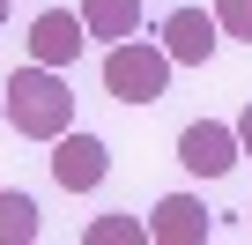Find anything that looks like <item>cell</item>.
Segmentation results:
<instances>
[{"mask_svg": "<svg viewBox=\"0 0 252 245\" xmlns=\"http://www.w3.org/2000/svg\"><path fill=\"white\" fill-rule=\"evenodd\" d=\"M215 45H222V23H215V15H200V8H171V15H163V52H171V60L200 67Z\"/></svg>", "mask_w": 252, "mask_h": 245, "instance_id": "cell-6", "label": "cell"}, {"mask_svg": "<svg viewBox=\"0 0 252 245\" xmlns=\"http://www.w3.org/2000/svg\"><path fill=\"white\" fill-rule=\"evenodd\" d=\"M0 127H8V89H0Z\"/></svg>", "mask_w": 252, "mask_h": 245, "instance_id": "cell-13", "label": "cell"}, {"mask_svg": "<svg viewBox=\"0 0 252 245\" xmlns=\"http://www.w3.org/2000/svg\"><path fill=\"white\" fill-rule=\"evenodd\" d=\"M237 156H245V141H237V127H222V119H193V127L178 134V164L193 178H222V171H237Z\"/></svg>", "mask_w": 252, "mask_h": 245, "instance_id": "cell-3", "label": "cell"}, {"mask_svg": "<svg viewBox=\"0 0 252 245\" xmlns=\"http://www.w3.org/2000/svg\"><path fill=\"white\" fill-rule=\"evenodd\" d=\"M237 141H245V156H252V104L237 111Z\"/></svg>", "mask_w": 252, "mask_h": 245, "instance_id": "cell-12", "label": "cell"}, {"mask_svg": "<svg viewBox=\"0 0 252 245\" xmlns=\"http://www.w3.org/2000/svg\"><path fill=\"white\" fill-rule=\"evenodd\" d=\"M45 223H37V201L30 193H0V245H30Z\"/></svg>", "mask_w": 252, "mask_h": 245, "instance_id": "cell-9", "label": "cell"}, {"mask_svg": "<svg viewBox=\"0 0 252 245\" xmlns=\"http://www.w3.org/2000/svg\"><path fill=\"white\" fill-rule=\"evenodd\" d=\"M82 23H89V37H104V45L141 37V0H82Z\"/></svg>", "mask_w": 252, "mask_h": 245, "instance_id": "cell-8", "label": "cell"}, {"mask_svg": "<svg viewBox=\"0 0 252 245\" xmlns=\"http://www.w3.org/2000/svg\"><path fill=\"white\" fill-rule=\"evenodd\" d=\"M104 171H111V156H104V141L96 134H60L52 141V178L67 186V193H89V186H104Z\"/></svg>", "mask_w": 252, "mask_h": 245, "instance_id": "cell-4", "label": "cell"}, {"mask_svg": "<svg viewBox=\"0 0 252 245\" xmlns=\"http://www.w3.org/2000/svg\"><path fill=\"white\" fill-rule=\"evenodd\" d=\"M0 23H8V0H0Z\"/></svg>", "mask_w": 252, "mask_h": 245, "instance_id": "cell-14", "label": "cell"}, {"mask_svg": "<svg viewBox=\"0 0 252 245\" xmlns=\"http://www.w3.org/2000/svg\"><path fill=\"white\" fill-rule=\"evenodd\" d=\"M8 127H15L23 141H60V134L74 127V97H67L60 67L30 60V67L8 74Z\"/></svg>", "mask_w": 252, "mask_h": 245, "instance_id": "cell-1", "label": "cell"}, {"mask_svg": "<svg viewBox=\"0 0 252 245\" xmlns=\"http://www.w3.org/2000/svg\"><path fill=\"white\" fill-rule=\"evenodd\" d=\"M245 215H252V208H245Z\"/></svg>", "mask_w": 252, "mask_h": 245, "instance_id": "cell-15", "label": "cell"}, {"mask_svg": "<svg viewBox=\"0 0 252 245\" xmlns=\"http://www.w3.org/2000/svg\"><path fill=\"white\" fill-rule=\"evenodd\" d=\"M82 238H89V245H141V238H149V223H141V215H96Z\"/></svg>", "mask_w": 252, "mask_h": 245, "instance_id": "cell-10", "label": "cell"}, {"mask_svg": "<svg viewBox=\"0 0 252 245\" xmlns=\"http://www.w3.org/2000/svg\"><path fill=\"white\" fill-rule=\"evenodd\" d=\"M215 23H222V37L252 45V0H215Z\"/></svg>", "mask_w": 252, "mask_h": 245, "instance_id": "cell-11", "label": "cell"}, {"mask_svg": "<svg viewBox=\"0 0 252 245\" xmlns=\"http://www.w3.org/2000/svg\"><path fill=\"white\" fill-rule=\"evenodd\" d=\"M82 45H89V23H82V15H67V8H45V15L30 23V60H45V67L82 60Z\"/></svg>", "mask_w": 252, "mask_h": 245, "instance_id": "cell-5", "label": "cell"}, {"mask_svg": "<svg viewBox=\"0 0 252 245\" xmlns=\"http://www.w3.org/2000/svg\"><path fill=\"white\" fill-rule=\"evenodd\" d=\"M171 52L163 45H149V37H119L111 52H104V89L119 97V104H156L163 97V82H171Z\"/></svg>", "mask_w": 252, "mask_h": 245, "instance_id": "cell-2", "label": "cell"}, {"mask_svg": "<svg viewBox=\"0 0 252 245\" xmlns=\"http://www.w3.org/2000/svg\"><path fill=\"white\" fill-rule=\"evenodd\" d=\"M149 238L156 245H208V208L193 193H163L156 215H149Z\"/></svg>", "mask_w": 252, "mask_h": 245, "instance_id": "cell-7", "label": "cell"}]
</instances>
